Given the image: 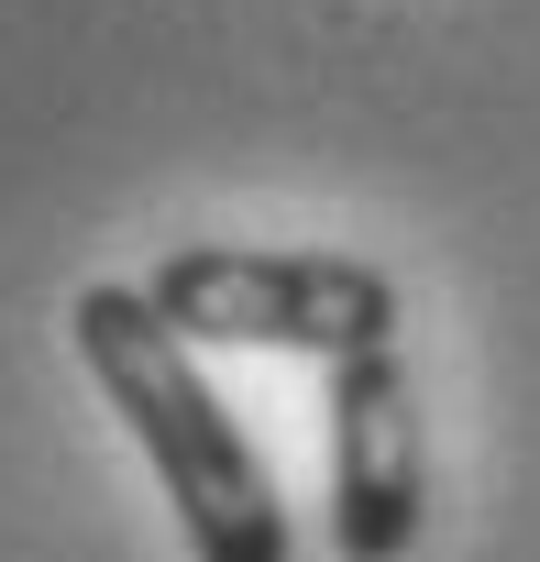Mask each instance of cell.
Here are the masks:
<instances>
[{
  "mask_svg": "<svg viewBox=\"0 0 540 562\" xmlns=\"http://www.w3.org/2000/svg\"><path fill=\"white\" fill-rule=\"evenodd\" d=\"M419 518H430L419 375L397 342H364L331 364V540L342 562H408Z\"/></svg>",
  "mask_w": 540,
  "mask_h": 562,
  "instance_id": "3957f363",
  "label": "cell"
},
{
  "mask_svg": "<svg viewBox=\"0 0 540 562\" xmlns=\"http://www.w3.org/2000/svg\"><path fill=\"white\" fill-rule=\"evenodd\" d=\"M67 342H78L89 386L122 408L155 485L177 496V529L199 562H288V507L265 485V452L243 441V419L199 375V342L155 310V288H78Z\"/></svg>",
  "mask_w": 540,
  "mask_h": 562,
  "instance_id": "6da1fadb",
  "label": "cell"
},
{
  "mask_svg": "<svg viewBox=\"0 0 540 562\" xmlns=\"http://www.w3.org/2000/svg\"><path fill=\"white\" fill-rule=\"evenodd\" d=\"M155 310L210 353H310L342 364L397 342V276L364 254H265V243H188L155 265Z\"/></svg>",
  "mask_w": 540,
  "mask_h": 562,
  "instance_id": "7a4b0ae2",
  "label": "cell"
}]
</instances>
